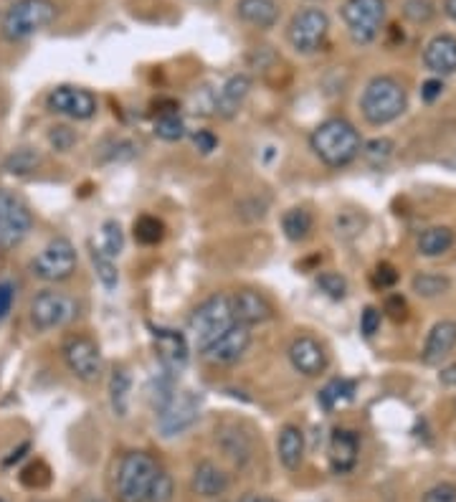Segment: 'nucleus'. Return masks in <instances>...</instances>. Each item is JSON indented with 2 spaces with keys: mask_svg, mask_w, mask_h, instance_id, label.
<instances>
[{
  "mask_svg": "<svg viewBox=\"0 0 456 502\" xmlns=\"http://www.w3.org/2000/svg\"><path fill=\"white\" fill-rule=\"evenodd\" d=\"M157 462L148 452H127L117 469V502H148Z\"/></svg>",
  "mask_w": 456,
  "mask_h": 502,
  "instance_id": "nucleus-5",
  "label": "nucleus"
},
{
  "mask_svg": "<svg viewBox=\"0 0 456 502\" xmlns=\"http://www.w3.org/2000/svg\"><path fill=\"white\" fill-rule=\"evenodd\" d=\"M444 11H446V16L456 23V0H444Z\"/></svg>",
  "mask_w": 456,
  "mask_h": 502,
  "instance_id": "nucleus-51",
  "label": "nucleus"
},
{
  "mask_svg": "<svg viewBox=\"0 0 456 502\" xmlns=\"http://www.w3.org/2000/svg\"><path fill=\"white\" fill-rule=\"evenodd\" d=\"M340 16L357 46L372 44L386 20V0H345Z\"/></svg>",
  "mask_w": 456,
  "mask_h": 502,
  "instance_id": "nucleus-6",
  "label": "nucleus"
},
{
  "mask_svg": "<svg viewBox=\"0 0 456 502\" xmlns=\"http://www.w3.org/2000/svg\"><path fill=\"white\" fill-rule=\"evenodd\" d=\"M13 307V285L3 282L0 285V318H5Z\"/></svg>",
  "mask_w": 456,
  "mask_h": 502,
  "instance_id": "nucleus-48",
  "label": "nucleus"
},
{
  "mask_svg": "<svg viewBox=\"0 0 456 502\" xmlns=\"http://www.w3.org/2000/svg\"><path fill=\"white\" fill-rule=\"evenodd\" d=\"M398 282V271L390 267V264H378L375 267V271H372V285L378 287V289H388V287H393Z\"/></svg>",
  "mask_w": 456,
  "mask_h": 502,
  "instance_id": "nucleus-44",
  "label": "nucleus"
},
{
  "mask_svg": "<svg viewBox=\"0 0 456 502\" xmlns=\"http://www.w3.org/2000/svg\"><path fill=\"white\" fill-rule=\"evenodd\" d=\"M190 487L198 498H205V500H213V498H220L226 490H228V474L213 465V462H201L198 467L193 469V480H190Z\"/></svg>",
  "mask_w": 456,
  "mask_h": 502,
  "instance_id": "nucleus-22",
  "label": "nucleus"
},
{
  "mask_svg": "<svg viewBox=\"0 0 456 502\" xmlns=\"http://www.w3.org/2000/svg\"><path fill=\"white\" fill-rule=\"evenodd\" d=\"M220 447H223L226 457L234 459L238 467H244L252 459V441L238 429H223L220 432Z\"/></svg>",
  "mask_w": 456,
  "mask_h": 502,
  "instance_id": "nucleus-28",
  "label": "nucleus"
},
{
  "mask_svg": "<svg viewBox=\"0 0 456 502\" xmlns=\"http://www.w3.org/2000/svg\"><path fill=\"white\" fill-rule=\"evenodd\" d=\"M92 264L97 269V277H100V282L104 285V289H117L119 285V271H117V264H115V259L109 256V254H104L101 247H94L92 244Z\"/></svg>",
  "mask_w": 456,
  "mask_h": 502,
  "instance_id": "nucleus-32",
  "label": "nucleus"
},
{
  "mask_svg": "<svg viewBox=\"0 0 456 502\" xmlns=\"http://www.w3.org/2000/svg\"><path fill=\"white\" fill-rule=\"evenodd\" d=\"M236 16L252 28L269 31L279 20V5L276 0H238Z\"/></svg>",
  "mask_w": 456,
  "mask_h": 502,
  "instance_id": "nucleus-23",
  "label": "nucleus"
},
{
  "mask_svg": "<svg viewBox=\"0 0 456 502\" xmlns=\"http://www.w3.org/2000/svg\"><path fill=\"white\" fill-rule=\"evenodd\" d=\"M363 155L371 166H383L393 155V140L388 137H378V140H371L365 148H363Z\"/></svg>",
  "mask_w": 456,
  "mask_h": 502,
  "instance_id": "nucleus-40",
  "label": "nucleus"
},
{
  "mask_svg": "<svg viewBox=\"0 0 456 502\" xmlns=\"http://www.w3.org/2000/svg\"><path fill=\"white\" fill-rule=\"evenodd\" d=\"M49 142L56 152H68L74 148V142H76V134L67 125H56V127H51Z\"/></svg>",
  "mask_w": 456,
  "mask_h": 502,
  "instance_id": "nucleus-41",
  "label": "nucleus"
},
{
  "mask_svg": "<svg viewBox=\"0 0 456 502\" xmlns=\"http://www.w3.org/2000/svg\"><path fill=\"white\" fill-rule=\"evenodd\" d=\"M67 368L84 384H97L101 376V351L89 335H71L61 345Z\"/></svg>",
  "mask_w": 456,
  "mask_h": 502,
  "instance_id": "nucleus-12",
  "label": "nucleus"
},
{
  "mask_svg": "<svg viewBox=\"0 0 456 502\" xmlns=\"http://www.w3.org/2000/svg\"><path fill=\"white\" fill-rule=\"evenodd\" d=\"M249 345H252V328L236 322L234 328H228L226 333L220 335L208 351L203 352V358L216 363V366H234L246 355Z\"/></svg>",
  "mask_w": 456,
  "mask_h": 502,
  "instance_id": "nucleus-15",
  "label": "nucleus"
},
{
  "mask_svg": "<svg viewBox=\"0 0 456 502\" xmlns=\"http://www.w3.org/2000/svg\"><path fill=\"white\" fill-rule=\"evenodd\" d=\"M31 271L44 282H67L68 277L76 271V249H74V244L64 236L51 239L49 244L38 251V256L31 262Z\"/></svg>",
  "mask_w": 456,
  "mask_h": 502,
  "instance_id": "nucleus-9",
  "label": "nucleus"
},
{
  "mask_svg": "<svg viewBox=\"0 0 456 502\" xmlns=\"http://www.w3.org/2000/svg\"><path fill=\"white\" fill-rule=\"evenodd\" d=\"M289 363L304 378H317L327 370V352L320 340H315L312 335H300L289 345Z\"/></svg>",
  "mask_w": 456,
  "mask_h": 502,
  "instance_id": "nucleus-16",
  "label": "nucleus"
},
{
  "mask_svg": "<svg viewBox=\"0 0 456 502\" xmlns=\"http://www.w3.org/2000/svg\"><path fill=\"white\" fill-rule=\"evenodd\" d=\"M360 109L375 127L388 125L405 112V89L393 77H375L360 97Z\"/></svg>",
  "mask_w": 456,
  "mask_h": 502,
  "instance_id": "nucleus-3",
  "label": "nucleus"
},
{
  "mask_svg": "<svg viewBox=\"0 0 456 502\" xmlns=\"http://www.w3.org/2000/svg\"><path fill=\"white\" fill-rule=\"evenodd\" d=\"M423 64L431 74H439V77L456 74V36H434L423 49Z\"/></svg>",
  "mask_w": 456,
  "mask_h": 502,
  "instance_id": "nucleus-18",
  "label": "nucleus"
},
{
  "mask_svg": "<svg viewBox=\"0 0 456 502\" xmlns=\"http://www.w3.org/2000/svg\"><path fill=\"white\" fill-rule=\"evenodd\" d=\"M330 467L335 474H348L357 465L360 454V439L350 429H335L330 436Z\"/></svg>",
  "mask_w": 456,
  "mask_h": 502,
  "instance_id": "nucleus-19",
  "label": "nucleus"
},
{
  "mask_svg": "<svg viewBox=\"0 0 456 502\" xmlns=\"http://www.w3.org/2000/svg\"><path fill=\"white\" fill-rule=\"evenodd\" d=\"M234 325H236V318L231 310V295H213L190 312L188 333L193 337V345L198 348V352H205Z\"/></svg>",
  "mask_w": 456,
  "mask_h": 502,
  "instance_id": "nucleus-2",
  "label": "nucleus"
},
{
  "mask_svg": "<svg viewBox=\"0 0 456 502\" xmlns=\"http://www.w3.org/2000/svg\"><path fill=\"white\" fill-rule=\"evenodd\" d=\"M41 163V158H38V152L28 150V148H23V150H16L11 158H8V173H16V175H26V173H31L36 170V166Z\"/></svg>",
  "mask_w": 456,
  "mask_h": 502,
  "instance_id": "nucleus-39",
  "label": "nucleus"
},
{
  "mask_svg": "<svg viewBox=\"0 0 456 502\" xmlns=\"http://www.w3.org/2000/svg\"><path fill=\"white\" fill-rule=\"evenodd\" d=\"M0 502H5V500H0Z\"/></svg>",
  "mask_w": 456,
  "mask_h": 502,
  "instance_id": "nucleus-53",
  "label": "nucleus"
},
{
  "mask_svg": "<svg viewBox=\"0 0 456 502\" xmlns=\"http://www.w3.org/2000/svg\"><path fill=\"white\" fill-rule=\"evenodd\" d=\"M31 325L38 333H49L56 328H64L71 320L76 318L79 304L67 292L59 289H44L31 300Z\"/></svg>",
  "mask_w": 456,
  "mask_h": 502,
  "instance_id": "nucleus-8",
  "label": "nucleus"
},
{
  "mask_svg": "<svg viewBox=\"0 0 456 502\" xmlns=\"http://www.w3.org/2000/svg\"><path fill=\"white\" fill-rule=\"evenodd\" d=\"M201 417V396L193 391H175L160 411H157V429L165 439L180 436L188 432Z\"/></svg>",
  "mask_w": 456,
  "mask_h": 502,
  "instance_id": "nucleus-11",
  "label": "nucleus"
},
{
  "mask_svg": "<svg viewBox=\"0 0 456 502\" xmlns=\"http://www.w3.org/2000/svg\"><path fill=\"white\" fill-rule=\"evenodd\" d=\"M404 16L411 23H428L436 16V5H434V0H405Z\"/></svg>",
  "mask_w": 456,
  "mask_h": 502,
  "instance_id": "nucleus-38",
  "label": "nucleus"
},
{
  "mask_svg": "<svg viewBox=\"0 0 456 502\" xmlns=\"http://www.w3.org/2000/svg\"><path fill=\"white\" fill-rule=\"evenodd\" d=\"M411 287H413V292H416L419 297L434 300V297H441V295H446V292H449L452 279H449V277H444V274L423 271V274H416V277H413Z\"/></svg>",
  "mask_w": 456,
  "mask_h": 502,
  "instance_id": "nucleus-30",
  "label": "nucleus"
},
{
  "mask_svg": "<svg viewBox=\"0 0 456 502\" xmlns=\"http://www.w3.org/2000/svg\"><path fill=\"white\" fill-rule=\"evenodd\" d=\"M454 247V231L449 226H431L419 236V254L441 256Z\"/></svg>",
  "mask_w": 456,
  "mask_h": 502,
  "instance_id": "nucleus-25",
  "label": "nucleus"
},
{
  "mask_svg": "<svg viewBox=\"0 0 456 502\" xmlns=\"http://www.w3.org/2000/svg\"><path fill=\"white\" fill-rule=\"evenodd\" d=\"M439 381L444 385H449V388H456V363L446 366V368H441Z\"/></svg>",
  "mask_w": 456,
  "mask_h": 502,
  "instance_id": "nucleus-49",
  "label": "nucleus"
},
{
  "mask_svg": "<svg viewBox=\"0 0 456 502\" xmlns=\"http://www.w3.org/2000/svg\"><path fill=\"white\" fill-rule=\"evenodd\" d=\"M312 3H320V0H312Z\"/></svg>",
  "mask_w": 456,
  "mask_h": 502,
  "instance_id": "nucleus-52",
  "label": "nucleus"
},
{
  "mask_svg": "<svg viewBox=\"0 0 456 502\" xmlns=\"http://www.w3.org/2000/svg\"><path fill=\"white\" fill-rule=\"evenodd\" d=\"M231 310L238 325H246V328L261 325L274 315L271 302L256 289H238L236 295H231Z\"/></svg>",
  "mask_w": 456,
  "mask_h": 502,
  "instance_id": "nucleus-17",
  "label": "nucleus"
},
{
  "mask_svg": "<svg viewBox=\"0 0 456 502\" xmlns=\"http://www.w3.org/2000/svg\"><path fill=\"white\" fill-rule=\"evenodd\" d=\"M163 236H165V223H163L157 216L145 214V216H140L135 221V239L140 244L155 247V244L163 241Z\"/></svg>",
  "mask_w": 456,
  "mask_h": 502,
  "instance_id": "nucleus-33",
  "label": "nucleus"
},
{
  "mask_svg": "<svg viewBox=\"0 0 456 502\" xmlns=\"http://www.w3.org/2000/svg\"><path fill=\"white\" fill-rule=\"evenodd\" d=\"M238 502H276L274 498L269 495H259V492H249V495H244Z\"/></svg>",
  "mask_w": 456,
  "mask_h": 502,
  "instance_id": "nucleus-50",
  "label": "nucleus"
},
{
  "mask_svg": "<svg viewBox=\"0 0 456 502\" xmlns=\"http://www.w3.org/2000/svg\"><path fill=\"white\" fill-rule=\"evenodd\" d=\"M101 249L104 254H109L112 259L122 254L124 249V234H122V226L117 221H104L101 226Z\"/></svg>",
  "mask_w": 456,
  "mask_h": 502,
  "instance_id": "nucleus-36",
  "label": "nucleus"
},
{
  "mask_svg": "<svg viewBox=\"0 0 456 502\" xmlns=\"http://www.w3.org/2000/svg\"><path fill=\"white\" fill-rule=\"evenodd\" d=\"M330 36V18L322 8H304L289 20L287 41L302 56H312L324 46Z\"/></svg>",
  "mask_w": 456,
  "mask_h": 502,
  "instance_id": "nucleus-7",
  "label": "nucleus"
},
{
  "mask_svg": "<svg viewBox=\"0 0 456 502\" xmlns=\"http://www.w3.org/2000/svg\"><path fill=\"white\" fill-rule=\"evenodd\" d=\"M441 92H444V82H441V79H428V82H423L421 86V100L426 101V104H431V101L439 100Z\"/></svg>",
  "mask_w": 456,
  "mask_h": 502,
  "instance_id": "nucleus-47",
  "label": "nucleus"
},
{
  "mask_svg": "<svg viewBox=\"0 0 456 502\" xmlns=\"http://www.w3.org/2000/svg\"><path fill=\"white\" fill-rule=\"evenodd\" d=\"M130 391H132V378L127 368H115L112 378H109V401L117 417H127L130 411Z\"/></svg>",
  "mask_w": 456,
  "mask_h": 502,
  "instance_id": "nucleus-26",
  "label": "nucleus"
},
{
  "mask_svg": "<svg viewBox=\"0 0 456 502\" xmlns=\"http://www.w3.org/2000/svg\"><path fill=\"white\" fill-rule=\"evenodd\" d=\"M49 109L68 119H92L97 115V97L89 89L61 84L51 89Z\"/></svg>",
  "mask_w": 456,
  "mask_h": 502,
  "instance_id": "nucleus-13",
  "label": "nucleus"
},
{
  "mask_svg": "<svg viewBox=\"0 0 456 502\" xmlns=\"http://www.w3.org/2000/svg\"><path fill=\"white\" fill-rule=\"evenodd\" d=\"M282 231L289 241H304L312 231V214L307 208H289L282 216Z\"/></svg>",
  "mask_w": 456,
  "mask_h": 502,
  "instance_id": "nucleus-29",
  "label": "nucleus"
},
{
  "mask_svg": "<svg viewBox=\"0 0 456 502\" xmlns=\"http://www.w3.org/2000/svg\"><path fill=\"white\" fill-rule=\"evenodd\" d=\"M355 393V384L353 381H345V378H335V381H330V384L324 385L320 391V403L324 411H332V409H338L340 403L350 401Z\"/></svg>",
  "mask_w": 456,
  "mask_h": 502,
  "instance_id": "nucleus-31",
  "label": "nucleus"
},
{
  "mask_svg": "<svg viewBox=\"0 0 456 502\" xmlns=\"http://www.w3.org/2000/svg\"><path fill=\"white\" fill-rule=\"evenodd\" d=\"M152 345L157 352V360L163 370L168 373H180L188 366V337L180 330H172V328H152Z\"/></svg>",
  "mask_w": 456,
  "mask_h": 502,
  "instance_id": "nucleus-14",
  "label": "nucleus"
},
{
  "mask_svg": "<svg viewBox=\"0 0 456 502\" xmlns=\"http://www.w3.org/2000/svg\"><path fill=\"white\" fill-rule=\"evenodd\" d=\"M155 134L165 142H178V140L186 137V125H183V119L178 117V112L160 115L155 119Z\"/></svg>",
  "mask_w": 456,
  "mask_h": 502,
  "instance_id": "nucleus-34",
  "label": "nucleus"
},
{
  "mask_svg": "<svg viewBox=\"0 0 456 502\" xmlns=\"http://www.w3.org/2000/svg\"><path fill=\"white\" fill-rule=\"evenodd\" d=\"M56 18L53 0H16L0 20V31L8 41H23L49 28Z\"/></svg>",
  "mask_w": 456,
  "mask_h": 502,
  "instance_id": "nucleus-4",
  "label": "nucleus"
},
{
  "mask_svg": "<svg viewBox=\"0 0 456 502\" xmlns=\"http://www.w3.org/2000/svg\"><path fill=\"white\" fill-rule=\"evenodd\" d=\"M309 145L324 166L345 167L363 150V140L348 119L332 117L317 125L309 137Z\"/></svg>",
  "mask_w": 456,
  "mask_h": 502,
  "instance_id": "nucleus-1",
  "label": "nucleus"
},
{
  "mask_svg": "<svg viewBox=\"0 0 456 502\" xmlns=\"http://www.w3.org/2000/svg\"><path fill=\"white\" fill-rule=\"evenodd\" d=\"M378 330H380V310L378 307H365L363 315H360V333L365 337H372Z\"/></svg>",
  "mask_w": 456,
  "mask_h": 502,
  "instance_id": "nucleus-43",
  "label": "nucleus"
},
{
  "mask_svg": "<svg viewBox=\"0 0 456 502\" xmlns=\"http://www.w3.org/2000/svg\"><path fill=\"white\" fill-rule=\"evenodd\" d=\"M304 449H307V441L300 426L287 424L282 426V432L276 436V454H279V462L287 469H300L304 462Z\"/></svg>",
  "mask_w": 456,
  "mask_h": 502,
  "instance_id": "nucleus-24",
  "label": "nucleus"
},
{
  "mask_svg": "<svg viewBox=\"0 0 456 502\" xmlns=\"http://www.w3.org/2000/svg\"><path fill=\"white\" fill-rule=\"evenodd\" d=\"M193 145H196L203 155H211V152L219 148V137L213 133H208V130H198V133L193 134Z\"/></svg>",
  "mask_w": 456,
  "mask_h": 502,
  "instance_id": "nucleus-46",
  "label": "nucleus"
},
{
  "mask_svg": "<svg viewBox=\"0 0 456 502\" xmlns=\"http://www.w3.org/2000/svg\"><path fill=\"white\" fill-rule=\"evenodd\" d=\"M456 345V322L454 320H441L431 328V333L426 337V345H423V363L426 366H439L441 360L454 351Z\"/></svg>",
  "mask_w": 456,
  "mask_h": 502,
  "instance_id": "nucleus-21",
  "label": "nucleus"
},
{
  "mask_svg": "<svg viewBox=\"0 0 456 502\" xmlns=\"http://www.w3.org/2000/svg\"><path fill=\"white\" fill-rule=\"evenodd\" d=\"M317 287L332 300H342L348 295V279L338 271H322L317 277Z\"/></svg>",
  "mask_w": 456,
  "mask_h": 502,
  "instance_id": "nucleus-37",
  "label": "nucleus"
},
{
  "mask_svg": "<svg viewBox=\"0 0 456 502\" xmlns=\"http://www.w3.org/2000/svg\"><path fill=\"white\" fill-rule=\"evenodd\" d=\"M368 226V216L357 208H345L340 211L335 221H332V229H335V236L342 239V241H353L357 236L365 231Z\"/></svg>",
  "mask_w": 456,
  "mask_h": 502,
  "instance_id": "nucleus-27",
  "label": "nucleus"
},
{
  "mask_svg": "<svg viewBox=\"0 0 456 502\" xmlns=\"http://www.w3.org/2000/svg\"><path fill=\"white\" fill-rule=\"evenodd\" d=\"M386 312H388V318L393 322H404L408 318V304L401 295H390L388 300H386Z\"/></svg>",
  "mask_w": 456,
  "mask_h": 502,
  "instance_id": "nucleus-45",
  "label": "nucleus"
},
{
  "mask_svg": "<svg viewBox=\"0 0 456 502\" xmlns=\"http://www.w3.org/2000/svg\"><path fill=\"white\" fill-rule=\"evenodd\" d=\"M148 502H175V482H172L170 472L157 469V474H155L150 485V492H148Z\"/></svg>",
  "mask_w": 456,
  "mask_h": 502,
  "instance_id": "nucleus-35",
  "label": "nucleus"
},
{
  "mask_svg": "<svg viewBox=\"0 0 456 502\" xmlns=\"http://www.w3.org/2000/svg\"><path fill=\"white\" fill-rule=\"evenodd\" d=\"M34 229V214L23 198L0 188V249H16Z\"/></svg>",
  "mask_w": 456,
  "mask_h": 502,
  "instance_id": "nucleus-10",
  "label": "nucleus"
},
{
  "mask_svg": "<svg viewBox=\"0 0 456 502\" xmlns=\"http://www.w3.org/2000/svg\"><path fill=\"white\" fill-rule=\"evenodd\" d=\"M421 502H456V485L452 482H439L431 490L423 492Z\"/></svg>",
  "mask_w": 456,
  "mask_h": 502,
  "instance_id": "nucleus-42",
  "label": "nucleus"
},
{
  "mask_svg": "<svg viewBox=\"0 0 456 502\" xmlns=\"http://www.w3.org/2000/svg\"><path fill=\"white\" fill-rule=\"evenodd\" d=\"M252 92V79L246 74H236L228 82L220 86V92L216 94V109L213 115H219L223 119H234L241 112L244 101Z\"/></svg>",
  "mask_w": 456,
  "mask_h": 502,
  "instance_id": "nucleus-20",
  "label": "nucleus"
}]
</instances>
